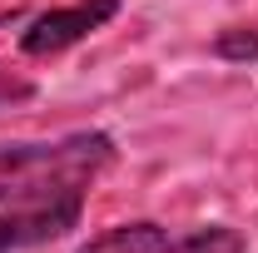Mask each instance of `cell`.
<instances>
[{
  "instance_id": "obj_1",
  "label": "cell",
  "mask_w": 258,
  "mask_h": 253,
  "mask_svg": "<svg viewBox=\"0 0 258 253\" xmlns=\"http://www.w3.org/2000/svg\"><path fill=\"white\" fill-rule=\"evenodd\" d=\"M114 159V139L99 129L64 134L55 144H0V209L85 204V189Z\"/></svg>"
},
{
  "instance_id": "obj_2",
  "label": "cell",
  "mask_w": 258,
  "mask_h": 253,
  "mask_svg": "<svg viewBox=\"0 0 258 253\" xmlns=\"http://www.w3.org/2000/svg\"><path fill=\"white\" fill-rule=\"evenodd\" d=\"M119 15V0H75V5H60V10H45L35 15L30 30L20 35V50L30 60H50V55H64L70 45L90 40V35Z\"/></svg>"
},
{
  "instance_id": "obj_3",
  "label": "cell",
  "mask_w": 258,
  "mask_h": 253,
  "mask_svg": "<svg viewBox=\"0 0 258 253\" xmlns=\"http://www.w3.org/2000/svg\"><path fill=\"white\" fill-rule=\"evenodd\" d=\"M80 223V204H40V209H5L0 214V253L50 243Z\"/></svg>"
},
{
  "instance_id": "obj_4",
  "label": "cell",
  "mask_w": 258,
  "mask_h": 253,
  "mask_svg": "<svg viewBox=\"0 0 258 253\" xmlns=\"http://www.w3.org/2000/svg\"><path fill=\"white\" fill-rule=\"evenodd\" d=\"M164 243H169V233H164L159 223L139 219V223H114V228L95 233L80 253H159Z\"/></svg>"
},
{
  "instance_id": "obj_5",
  "label": "cell",
  "mask_w": 258,
  "mask_h": 253,
  "mask_svg": "<svg viewBox=\"0 0 258 253\" xmlns=\"http://www.w3.org/2000/svg\"><path fill=\"white\" fill-rule=\"evenodd\" d=\"M159 253H248V243H243V233H238V228L214 223V228H199V233L179 238V243H164Z\"/></svg>"
},
{
  "instance_id": "obj_6",
  "label": "cell",
  "mask_w": 258,
  "mask_h": 253,
  "mask_svg": "<svg viewBox=\"0 0 258 253\" xmlns=\"http://www.w3.org/2000/svg\"><path fill=\"white\" fill-rule=\"evenodd\" d=\"M219 55H233V60H248V55H258V35H243V30H228L219 35V45H214Z\"/></svg>"
},
{
  "instance_id": "obj_7",
  "label": "cell",
  "mask_w": 258,
  "mask_h": 253,
  "mask_svg": "<svg viewBox=\"0 0 258 253\" xmlns=\"http://www.w3.org/2000/svg\"><path fill=\"white\" fill-rule=\"evenodd\" d=\"M15 99H30V85L0 70V109H5V104H15Z\"/></svg>"
}]
</instances>
